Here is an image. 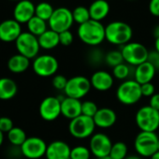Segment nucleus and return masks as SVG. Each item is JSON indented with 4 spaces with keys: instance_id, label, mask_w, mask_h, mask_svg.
Here are the masks:
<instances>
[{
    "instance_id": "nucleus-1",
    "label": "nucleus",
    "mask_w": 159,
    "mask_h": 159,
    "mask_svg": "<svg viewBox=\"0 0 159 159\" xmlns=\"http://www.w3.org/2000/svg\"><path fill=\"white\" fill-rule=\"evenodd\" d=\"M78 37L88 46L96 47L106 39L105 26L101 22L90 20L78 27Z\"/></svg>"
},
{
    "instance_id": "nucleus-2",
    "label": "nucleus",
    "mask_w": 159,
    "mask_h": 159,
    "mask_svg": "<svg viewBox=\"0 0 159 159\" xmlns=\"http://www.w3.org/2000/svg\"><path fill=\"white\" fill-rule=\"evenodd\" d=\"M106 40L112 45L124 46L130 42L133 30L131 26L122 21H114L105 26Z\"/></svg>"
},
{
    "instance_id": "nucleus-3",
    "label": "nucleus",
    "mask_w": 159,
    "mask_h": 159,
    "mask_svg": "<svg viewBox=\"0 0 159 159\" xmlns=\"http://www.w3.org/2000/svg\"><path fill=\"white\" fill-rule=\"evenodd\" d=\"M116 98L118 101L124 105H134L142 98L141 86L135 80H126L118 86Z\"/></svg>"
},
{
    "instance_id": "nucleus-4",
    "label": "nucleus",
    "mask_w": 159,
    "mask_h": 159,
    "mask_svg": "<svg viewBox=\"0 0 159 159\" xmlns=\"http://www.w3.org/2000/svg\"><path fill=\"white\" fill-rule=\"evenodd\" d=\"M159 137L155 132L140 131L134 141L135 150L140 157H152L158 152Z\"/></svg>"
},
{
    "instance_id": "nucleus-5",
    "label": "nucleus",
    "mask_w": 159,
    "mask_h": 159,
    "mask_svg": "<svg viewBox=\"0 0 159 159\" xmlns=\"http://www.w3.org/2000/svg\"><path fill=\"white\" fill-rule=\"evenodd\" d=\"M96 127L94 119L83 114L70 120L68 124V131L70 135L79 139L91 138L94 135Z\"/></svg>"
},
{
    "instance_id": "nucleus-6",
    "label": "nucleus",
    "mask_w": 159,
    "mask_h": 159,
    "mask_svg": "<svg viewBox=\"0 0 159 159\" xmlns=\"http://www.w3.org/2000/svg\"><path fill=\"white\" fill-rule=\"evenodd\" d=\"M135 120L140 131L155 132L159 128V111L149 105L139 109Z\"/></svg>"
},
{
    "instance_id": "nucleus-7",
    "label": "nucleus",
    "mask_w": 159,
    "mask_h": 159,
    "mask_svg": "<svg viewBox=\"0 0 159 159\" xmlns=\"http://www.w3.org/2000/svg\"><path fill=\"white\" fill-rule=\"evenodd\" d=\"M121 52L123 54L125 63L135 67L146 62L149 55V51L143 44L131 41L122 46Z\"/></svg>"
},
{
    "instance_id": "nucleus-8",
    "label": "nucleus",
    "mask_w": 159,
    "mask_h": 159,
    "mask_svg": "<svg viewBox=\"0 0 159 159\" xmlns=\"http://www.w3.org/2000/svg\"><path fill=\"white\" fill-rule=\"evenodd\" d=\"M90 80L84 76H74L68 79L66 86L64 90L66 97L80 99L84 98L91 90Z\"/></svg>"
},
{
    "instance_id": "nucleus-9",
    "label": "nucleus",
    "mask_w": 159,
    "mask_h": 159,
    "mask_svg": "<svg viewBox=\"0 0 159 159\" xmlns=\"http://www.w3.org/2000/svg\"><path fill=\"white\" fill-rule=\"evenodd\" d=\"M15 46L18 53L27 57L28 59H35L39 56L40 46L38 37L29 32H23L15 41Z\"/></svg>"
},
{
    "instance_id": "nucleus-10",
    "label": "nucleus",
    "mask_w": 159,
    "mask_h": 159,
    "mask_svg": "<svg viewBox=\"0 0 159 159\" xmlns=\"http://www.w3.org/2000/svg\"><path fill=\"white\" fill-rule=\"evenodd\" d=\"M74 23L72 11L67 8L61 7L54 10L52 17L48 21L50 29L60 34L70 29Z\"/></svg>"
},
{
    "instance_id": "nucleus-11",
    "label": "nucleus",
    "mask_w": 159,
    "mask_h": 159,
    "mask_svg": "<svg viewBox=\"0 0 159 159\" xmlns=\"http://www.w3.org/2000/svg\"><path fill=\"white\" fill-rule=\"evenodd\" d=\"M34 72L42 78L54 76L58 70L59 63L57 59L51 54H42L37 56L33 61Z\"/></svg>"
},
{
    "instance_id": "nucleus-12",
    "label": "nucleus",
    "mask_w": 159,
    "mask_h": 159,
    "mask_svg": "<svg viewBox=\"0 0 159 159\" xmlns=\"http://www.w3.org/2000/svg\"><path fill=\"white\" fill-rule=\"evenodd\" d=\"M46 142L39 137H28L20 147L23 155L28 159H39L45 156L47 151Z\"/></svg>"
},
{
    "instance_id": "nucleus-13",
    "label": "nucleus",
    "mask_w": 159,
    "mask_h": 159,
    "mask_svg": "<svg viewBox=\"0 0 159 159\" xmlns=\"http://www.w3.org/2000/svg\"><path fill=\"white\" fill-rule=\"evenodd\" d=\"M112 141L110 137L104 133H96L90 139L89 149L94 156L97 158H102L110 155Z\"/></svg>"
},
{
    "instance_id": "nucleus-14",
    "label": "nucleus",
    "mask_w": 159,
    "mask_h": 159,
    "mask_svg": "<svg viewBox=\"0 0 159 159\" xmlns=\"http://www.w3.org/2000/svg\"><path fill=\"white\" fill-rule=\"evenodd\" d=\"M40 117L48 122L56 120L61 114V100L57 97L45 98L39 108Z\"/></svg>"
},
{
    "instance_id": "nucleus-15",
    "label": "nucleus",
    "mask_w": 159,
    "mask_h": 159,
    "mask_svg": "<svg viewBox=\"0 0 159 159\" xmlns=\"http://www.w3.org/2000/svg\"><path fill=\"white\" fill-rule=\"evenodd\" d=\"M21 24L14 19L5 20L0 24V40L4 42H12L22 34Z\"/></svg>"
},
{
    "instance_id": "nucleus-16",
    "label": "nucleus",
    "mask_w": 159,
    "mask_h": 159,
    "mask_svg": "<svg viewBox=\"0 0 159 159\" xmlns=\"http://www.w3.org/2000/svg\"><path fill=\"white\" fill-rule=\"evenodd\" d=\"M36 6L30 0H21L16 4L13 16L19 24H27L35 16Z\"/></svg>"
},
{
    "instance_id": "nucleus-17",
    "label": "nucleus",
    "mask_w": 159,
    "mask_h": 159,
    "mask_svg": "<svg viewBox=\"0 0 159 159\" xmlns=\"http://www.w3.org/2000/svg\"><path fill=\"white\" fill-rule=\"evenodd\" d=\"M90 82L92 87L97 91L106 92L112 87L114 84V77L106 70H98L91 76Z\"/></svg>"
},
{
    "instance_id": "nucleus-18",
    "label": "nucleus",
    "mask_w": 159,
    "mask_h": 159,
    "mask_svg": "<svg viewBox=\"0 0 159 159\" xmlns=\"http://www.w3.org/2000/svg\"><path fill=\"white\" fill-rule=\"evenodd\" d=\"M71 148L63 140H54L48 144L46 151L47 159H70Z\"/></svg>"
},
{
    "instance_id": "nucleus-19",
    "label": "nucleus",
    "mask_w": 159,
    "mask_h": 159,
    "mask_svg": "<svg viewBox=\"0 0 159 159\" xmlns=\"http://www.w3.org/2000/svg\"><path fill=\"white\" fill-rule=\"evenodd\" d=\"M61 100V114L69 121L82 115V101L80 99L64 97Z\"/></svg>"
},
{
    "instance_id": "nucleus-20",
    "label": "nucleus",
    "mask_w": 159,
    "mask_h": 159,
    "mask_svg": "<svg viewBox=\"0 0 159 159\" xmlns=\"http://www.w3.org/2000/svg\"><path fill=\"white\" fill-rule=\"evenodd\" d=\"M93 119L96 126L99 128H110L116 123L117 115L111 108H100Z\"/></svg>"
},
{
    "instance_id": "nucleus-21",
    "label": "nucleus",
    "mask_w": 159,
    "mask_h": 159,
    "mask_svg": "<svg viewBox=\"0 0 159 159\" xmlns=\"http://www.w3.org/2000/svg\"><path fill=\"white\" fill-rule=\"evenodd\" d=\"M156 73L155 68L148 62H144L135 67L134 70V80L140 85L148 83H152Z\"/></svg>"
},
{
    "instance_id": "nucleus-22",
    "label": "nucleus",
    "mask_w": 159,
    "mask_h": 159,
    "mask_svg": "<svg viewBox=\"0 0 159 159\" xmlns=\"http://www.w3.org/2000/svg\"><path fill=\"white\" fill-rule=\"evenodd\" d=\"M89 12L92 20L101 22L110 13V4L107 0H95L90 5Z\"/></svg>"
},
{
    "instance_id": "nucleus-23",
    "label": "nucleus",
    "mask_w": 159,
    "mask_h": 159,
    "mask_svg": "<svg viewBox=\"0 0 159 159\" xmlns=\"http://www.w3.org/2000/svg\"><path fill=\"white\" fill-rule=\"evenodd\" d=\"M17 91V84L12 79H0V100H10L16 96Z\"/></svg>"
},
{
    "instance_id": "nucleus-24",
    "label": "nucleus",
    "mask_w": 159,
    "mask_h": 159,
    "mask_svg": "<svg viewBox=\"0 0 159 159\" xmlns=\"http://www.w3.org/2000/svg\"><path fill=\"white\" fill-rule=\"evenodd\" d=\"M30 66V59L17 53L12 55L8 61V68L12 73H23L28 69Z\"/></svg>"
},
{
    "instance_id": "nucleus-25",
    "label": "nucleus",
    "mask_w": 159,
    "mask_h": 159,
    "mask_svg": "<svg viewBox=\"0 0 159 159\" xmlns=\"http://www.w3.org/2000/svg\"><path fill=\"white\" fill-rule=\"evenodd\" d=\"M38 39L40 48L44 50H52L60 44L59 34L52 29H48Z\"/></svg>"
},
{
    "instance_id": "nucleus-26",
    "label": "nucleus",
    "mask_w": 159,
    "mask_h": 159,
    "mask_svg": "<svg viewBox=\"0 0 159 159\" xmlns=\"http://www.w3.org/2000/svg\"><path fill=\"white\" fill-rule=\"evenodd\" d=\"M28 32L33 34L36 37L41 36L45 31H47V23L46 21L37 17L36 15L27 23Z\"/></svg>"
},
{
    "instance_id": "nucleus-27",
    "label": "nucleus",
    "mask_w": 159,
    "mask_h": 159,
    "mask_svg": "<svg viewBox=\"0 0 159 159\" xmlns=\"http://www.w3.org/2000/svg\"><path fill=\"white\" fill-rule=\"evenodd\" d=\"M28 137L26 136L25 132L24 129L20 128V127H16L14 126L9 133H8V139L9 141L17 147H21L24 142L26 140Z\"/></svg>"
},
{
    "instance_id": "nucleus-28",
    "label": "nucleus",
    "mask_w": 159,
    "mask_h": 159,
    "mask_svg": "<svg viewBox=\"0 0 159 159\" xmlns=\"http://www.w3.org/2000/svg\"><path fill=\"white\" fill-rule=\"evenodd\" d=\"M128 148L127 145L123 141H117L112 144L110 157L111 159H125L128 155Z\"/></svg>"
},
{
    "instance_id": "nucleus-29",
    "label": "nucleus",
    "mask_w": 159,
    "mask_h": 159,
    "mask_svg": "<svg viewBox=\"0 0 159 159\" xmlns=\"http://www.w3.org/2000/svg\"><path fill=\"white\" fill-rule=\"evenodd\" d=\"M72 15H73V20L74 23H77L79 25H81L88 21L91 20L89 9L84 7V6H79L76 7L72 11Z\"/></svg>"
},
{
    "instance_id": "nucleus-30",
    "label": "nucleus",
    "mask_w": 159,
    "mask_h": 159,
    "mask_svg": "<svg viewBox=\"0 0 159 159\" xmlns=\"http://www.w3.org/2000/svg\"><path fill=\"white\" fill-rule=\"evenodd\" d=\"M54 11V9L52 6L48 3V2H40L36 6V11H35V15L46 22L50 20L52 17V13Z\"/></svg>"
},
{
    "instance_id": "nucleus-31",
    "label": "nucleus",
    "mask_w": 159,
    "mask_h": 159,
    "mask_svg": "<svg viewBox=\"0 0 159 159\" xmlns=\"http://www.w3.org/2000/svg\"><path fill=\"white\" fill-rule=\"evenodd\" d=\"M104 62L111 67H115L116 66L125 63L124 61V57L123 54L121 52V51H117V50H113V51H110L109 52L106 53L105 55V59Z\"/></svg>"
},
{
    "instance_id": "nucleus-32",
    "label": "nucleus",
    "mask_w": 159,
    "mask_h": 159,
    "mask_svg": "<svg viewBox=\"0 0 159 159\" xmlns=\"http://www.w3.org/2000/svg\"><path fill=\"white\" fill-rule=\"evenodd\" d=\"M130 75V66L126 63H122L112 68V76L121 81H126Z\"/></svg>"
},
{
    "instance_id": "nucleus-33",
    "label": "nucleus",
    "mask_w": 159,
    "mask_h": 159,
    "mask_svg": "<svg viewBox=\"0 0 159 159\" xmlns=\"http://www.w3.org/2000/svg\"><path fill=\"white\" fill-rule=\"evenodd\" d=\"M91 154L92 152L89 148L83 145H79L71 148L70 159H90Z\"/></svg>"
},
{
    "instance_id": "nucleus-34",
    "label": "nucleus",
    "mask_w": 159,
    "mask_h": 159,
    "mask_svg": "<svg viewBox=\"0 0 159 159\" xmlns=\"http://www.w3.org/2000/svg\"><path fill=\"white\" fill-rule=\"evenodd\" d=\"M98 105L91 100H86L82 102V114L94 118V116L96 115V113L98 111Z\"/></svg>"
},
{
    "instance_id": "nucleus-35",
    "label": "nucleus",
    "mask_w": 159,
    "mask_h": 159,
    "mask_svg": "<svg viewBox=\"0 0 159 159\" xmlns=\"http://www.w3.org/2000/svg\"><path fill=\"white\" fill-rule=\"evenodd\" d=\"M104 59H105V55L103 54V52L100 50L95 49V50H93L92 52H89L88 60L94 66L100 65L104 61Z\"/></svg>"
},
{
    "instance_id": "nucleus-36",
    "label": "nucleus",
    "mask_w": 159,
    "mask_h": 159,
    "mask_svg": "<svg viewBox=\"0 0 159 159\" xmlns=\"http://www.w3.org/2000/svg\"><path fill=\"white\" fill-rule=\"evenodd\" d=\"M67 81H68V80L64 75L58 74V75H54V77L52 78V86L56 90L64 91L65 88H66V86Z\"/></svg>"
},
{
    "instance_id": "nucleus-37",
    "label": "nucleus",
    "mask_w": 159,
    "mask_h": 159,
    "mask_svg": "<svg viewBox=\"0 0 159 159\" xmlns=\"http://www.w3.org/2000/svg\"><path fill=\"white\" fill-rule=\"evenodd\" d=\"M59 40H60V44L63 46H69L72 44L73 40H74V37L73 34L70 30L67 31H64L62 33L59 34Z\"/></svg>"
},
{
    "instance_id": "nucleus-38",
    "label": "nucleus",
    "mask_w": 159,
    "mask_h": 159,
    "mask_svg": "<svg viewBox=\"0 0 159 159\" xmlns=\"http://www.w3.org/2000/svg\"><path fill=\"white\" fill-rule=\"evenodd\" d=\"M13 127V122L11 118L0 117V131L8 134Z\"/></svg>"
},
{
    "instance_id": "nucleus-39",
    "label": "nucleus",
    "mask_w": 159,
    "mask_h": 159,
    "mask_svg": "<svg viewBox=\"0 0 159 159\" xmlns=\"http://www.w3.org/2000/svg\"><path fill=\"white\" fill-rule=\"evenodd\" d=\"M147 61L155 68L156 71H159V52H157L155 50L149 52Z\"/></svg>"
},
{
    "instance_id": "nucleus-40",
    "label": "nucleus",
    "mask_w": 159,
    "mask_h": 159,
    "mask_svg": "<svg viewBox=\"0 0 159 159\" xmlns=\"http://www.w3.org/2000/svg\"><path fill=\"white\" fill-rule=\"evenodd\" d=\"M141 86V94L142 97H146V98H151L155 94V87L152 83H148V84H144Z\"/></svg>"
},
{
    "instance_id": "nucleus-41",
    "label": "nucleus",
    "mask_w": 159,
    "mask_h": 159,
    "mask_svg": "<svg viewBox=\"0 0 159 159\" xmlns=\"http://www.w3.org/2000/svg\"><path fill=\"white\" fill-rule=\"evenodd\" d=\"M149 11L152 16L159 17V0H150Z\"/></svg>"
},
{
    "instance_id": "nucleus-42",
    "label": "nucleus",
    "mask_w": 159,
    "mask_h": 159,
    "mask_svg": "<svg viewBox=\"0 0 159 159\" xmlns=\"http://www.w3.org/2000/svg\"><path fill=\"white\" fill-rule=\"evenodd\" d=\"M149 106L159 111V93H155L152 97L150 98Z\"/></svg>"
},
{
    "instance_id": "nucleus-43",
    "label": "nucleus",
    "mask_w": 159,
    "mask_h": 159,
    "mask_svg": "<svg viewBox=\"0 0 159 159\" xmlns=\"http://www.w3.org/2000/svg\"><path fill=\"white\" fill-rule=\"evenodd\" d=\"M154 50L157 52H159V37L156 38L155 40H154Z\"/></svg>"
},
{
    "instance_id": "nucleus-44",
    "label": "nucleus",
    "mask_w": 159,
    "mask_h": 159,
    "mask_svg": "<svg viewBox=\"0 0 159 159\" xmlns=\"http://www.w3.org/2000/svg\"><path fill=\"white\" fill-rule=\"evenodd\" d=\"M125 159H141L139 155H128Z\"/></svg>"
},
{
    "instance_id": "nucleus-45",
    "label": "nucleus",
    "mask_w": 159,
    "mask_h": 159,
    "mask_svg": "<svg viewBox=\"0 0 159 159\" xmlns=\"http://www.w3.org/2000/svg\"><path fill=\"white\" fill-rule=\"evenodd\" d=\"M3 141H4V133L0 131V146L3 144Z\"/></svg>"
},
{
    "instance_id": "nucleus-46",
    "label": "nucleus",
    "mask_w": 159,
    "mask_h": 159,
    "mask_svg": "<svg viewBox=\"0 0 159 159\" xmlns=\"http://www.w3.org/2000/svg\"><path fill=\"white\" fill-rule=\"evenodd\" d=\"M151 159H159V151L156 152L151 157Z\"/></svg>"
},
{
    "instance_id": "nucleus-47",
    "label": "nucleus",
    "mask_w": 159,
    "mask_h": 159,
    "mask_svg": "<svg viewBox=\"0 0 159 159\" xmlns=\"http://www.w3.org/2000/svg\"><path fill=\"white\" fill-rule=\"evenodd\" d=\"M97 159H111L110 156H106V157H102V158H97Z\"/></svg>"
},
{
    "instance_id": "nucleus-48",
    "label": "nucleus",
    "mask_w": 159,
    "mask_h": 159,
    "mask_svg": "<svg viewBox=\"0 0 159 159\" xmlns=\"http://www.w3.org/2000/svg\"><path fill=\"white\" fill-rule=\"evenodd\" d=\"M158 151H159V139H158Z\"/></svg>"
},
{
    "instance_id": "nucleus-49",
    "label": "nucleus",
    "mask_w": 159,
    "mask_h": 159,
    "mask_svg": "<svg viewBox=\"0 0 159 159\" xmlns=\"http://www.w3.org/2000/svg\"><path fill=\"white\" fill-rule=\"evenodd\" d=\"M13 1H21V0H13Z\"/></svg>"
}]
</instances>
